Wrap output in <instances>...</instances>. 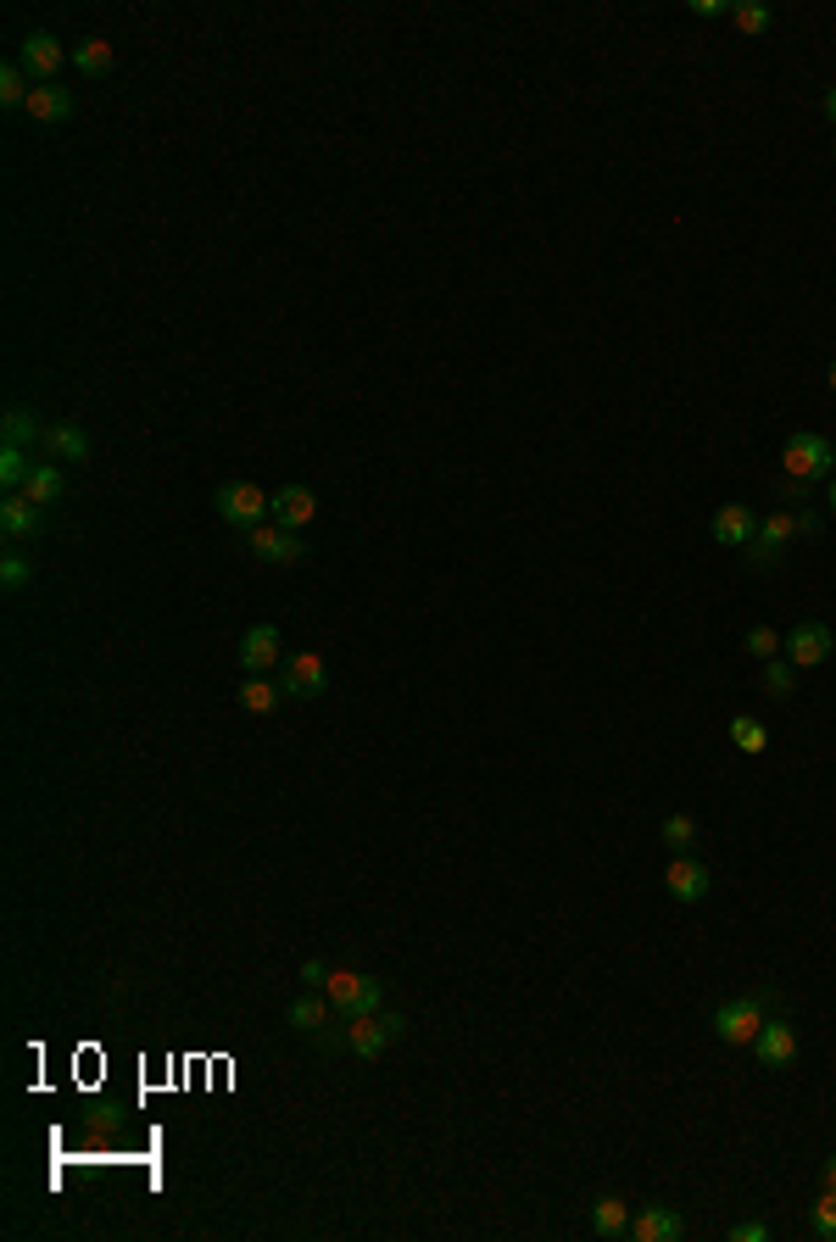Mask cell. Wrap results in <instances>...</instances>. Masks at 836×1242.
<instances>
[{
    "instance_id": "6da1fadb",
    "label": "cell",
    "mask_w": 836,
    "mask_h": 1242,
    "mask_svg": "<svg viewBox=\"0 0 836 1242\" xmlns=\"http://www.w3.org/2000/svg\"><path fill=\"white\" fill-rule=\"evenodd\" d=\"M407 1036V1020L402 1014H351V1020H340V1025H329V1031H318V1042H324V1053H351V1059H363V1065H374L380 1053L391 1047V1042H402Z\"/></svg>"
},
{
    "instance_id": "83f0119b",
    "label": "cell",
    "mask_w": 836,
    "mask_h": 1242,
    "mask_svg": "<svg viewBox=\"0 0 836 1242\" xmlns=\"http://www.w3.org/2000/svg\"><path fill=\"white\" fill-rule=\"evenodd\" d=\"M764 692H769V697H792V692H798V669H792V658H769V663H764Z\"/></svg>"
},
{
    "instance_id": "4316f807",
    "label": "cell",
    "mask_w": 836,
    "mask_h": 1242,
    "mask_svg": "<svg viewBox=\"0 0 836 1242\" xmlns=\"http://www.w3.org/2000/svg\"><path fill=\"white\" fill-rule=\"evenodd\" d=\"M731 741H736V747L747 753V758H758L764 747H769V730L758 724V719H747V713H736L731 719Z\"/></svg>"
},
{
    "instance_id": "60d3db41",
    "label": "cell",
    "mask_w": 836,
    "mask_h": 1242,
    "mask_svg": "<svg viewBox=\"0 0 836 1242\" xmlns=\"http://www.w3.org/2000/svg\"><path fill=\"white\" fill-rule=\"evenodd\" d=\"M825 385H831V391H836V362H831V368H825Z\"/></svg>"
},
{
    "instance_id": "30bf717a",
    "label": "cell",
    "mask_w": 836,
    "mask_h": 1242,
    "mask_svg": "<svg viewBox=\"0 0 836 1242\" xmlns=\"http://www.w3.org/2000/svg\"><path fill=\"white\" fill-rule=\"evenodd\" d=\"M324 686H329L324 652H295V658L279 669V692H285V697H324Z\"/></svg>"
},
{
    "instance_id": "e0dca14e",
    "label": "cell",
    "mask_w": 836,
    "mask_h": 1242,
    "mask_svg": "<svg viewBox=\"0 0 836 1242\" xmlns=\"http://www.w3.org/2000/svg\"><path fill=\"white\" fill-rule=\"evenodd\" d=\"M758 535V513L747 508V502H725L720 513H713V541H720V546H747Z\"/></svg>"
},
{
    "instance_id": "277c9868",
    "label": "cell",
    "mask_w": 836,
    "mask_h": 1242,
    "mask_svg": "<svg viewBox=\"0 0 836 1242\" xmlns=\"http://www.w3.org/2000/svg\"><path fill=\"white\" fill-rule=\"evenodd\" d=\"M324 998L335 1003L340 1020H351V1014H380V1009H385V980H380V975H363V970H329Z\"/></svg>"
},
{
    "instance_id": "74e56055",
    "label": "cell",
    "mask_w": 836,
    "mask_h": 1242,
    "mask_svg": "<svg viewBox=\"0 0 836 1242\" xmlns=\"http://www.w3.org/2000/svg\"><path fill=\"white\" fill-rule=\"evenodd\" d=\"M820 1187H831V1193H836V1153L820 1164Z\"/></svg>"
},
{
    "instance_id": "f35d334b",
    "label": "cell",
    "mask_w": 836,
    "mask_h": 1242,
    "mask_svg": "<svg viewBox=\"0 0 836 1242\" xmlns=\"http://www.w3.org/2000/svg\"><path fill=\"white\" fill-rule=\"evenodd\" d=\"M825 502H831V513H836V474L825 479Z\"/></svg>"
},
{
    "instance_id": "3957f363",
    "label": "cell",
    "mask_w": 836,
    "mask_h": 1242,
    "mask_svg": "<svg viewBox=\"0 0 836 1242\" xmlns=\"http://www.w3.org/2000/svg\"><path fill=\"white\" fill-rule=\"evenodd\" d=\"M769 1009H775V986H758V991H747V998H731V1003L713 1009V1036H720L725 1047H753V1036L769 1020Z\"/></svg>"
},
{
    "instance_id": "603a6c76",
    "label": "cell",
    "mask_w": 836,
    "mask_h": 1242,
    "mask_svg": "<svg viewBox=\"0 0 836 1242\" xmlns=\"http://www.w3.org/2000/svg\"><path fill=\"white\" fill-rule=\"evenodd\" d=\"M279 703H285V692H279V680L246 674V686H241V708H246V713L268 719V713H279Z\"/></svg>"
},
{
    "instance_id": "484cf974",
    "label": "cell",
    "mask_w": 836,
    "mask_h": 1242,
    "mask_svg": "<svg viewBox=\"0 0 836 1242\" xmlns=\"http://www.w3.org/2000/svg\"><path fill=\"white\" fill-rule=\"evenodd\" d=\"M659 841H664L670 852H692V847H697V820H692V814H670V820L659 825Z\"/></svg>"
},
{
    "instance_id": "d4e9b609",
    "label": "cell",
    "mask_w": 836,
    "mask_h": 1242,
    "mask_svg": "<svg viewBox=\"0 0 836 1242\" xmlns=\"http://www.w3.org/2000/svg\"><path fill=\"white\" fill-rule=\"evenodd\" d=\"M73 68H79V73H90V79L112 73V39H101V34L79 39V45H73Z\"/></svg>"
},
{
    "instance_id": "8d00e7d4",
    "label": "cell",
    "mask_w": 836,
    "mask_h": 1242,
    "mask_svg": "<svg viewBox=\"0 0 836 1242\" xmlns=\"http://www.w3.org/2000/svg\"><path fill=\"white\" fill-rule=\"evenodd\" d=\"M686 12H692V18H731V7H725V0H692Z\"/></svg>"
},
{
    "instance_id": "836d02e7",
    "label": "cell",
    "mask_w": 836,
    "mask_h": 1242,
    "mask_svg": "<svg viewBox=\"0 0 836 1242\" xmlns=\"http://www.w3.org/2000/svg\"><path fill=\"white\" fill-rule=\"evenodd\" d=\"M28 574H34V569H28V564H23V557H18V552H12V557H7V564H0V585H7V591H23V585H28Z\"/></svg>"
},
{
    "instance_id": "5b68a950",
    "label": "cell",
    "mask_w": 836,
    "mask_h": 1242,
    "mask_svg": "<svg viewBox=\"0 0 836 1242\" xmlns=\"http://www.w3.org/2000/svg\"><path fill=\"white\" fill-rule=\"evenodd\" d=\"M212 508H218V519L234 524V530H257V524L274 513V496L257 490L252 479H223V485L212 490Z\"/></svg>"
},
{
    "instance_id": "7402d4cb",
    "label": "cell",
    "mask_w": 836,
    "mask_h": 1242,
    "mask_svg": "<svg viewBox=\"0 0 836 1242\" xmlns=\"http://www.w3.org/2000/svg\"><path fill=\"white\" fill-rule=\"evenodd\" d=\"M0 434H7V446H18V452H28V446H45V423L28 413V407H7V423H0Z\"/></svg>"
},
{
    "instance_id": "d6a6232c",
    "label": "cell",
    "mask_w": 836,
    "mask_h": 1242,
    "mask_svg": "<svg viewBox=\"0 0 836 1242\" xmlns=\"http://www.w3.org/2000/svg\"><path fill=\"white\" fill-rule=\"evenodd\" d=\"M781 647H787V636H781V630H769V625L747 630V652H753V658H764V663H769L775 652H781Z\"/></svg>"
},
{
    "instance_id": "7a4b0ae2",
    "label": "cell",
    "mask_w": 836,
    "mask_h": 1242,
    "mask_svg": "<svg viewBox=\"0 0 836 1242\" xmlns=\"http://www.w3.org/2000/svg\"><path fill=\"white\" fill-rule=\"evenodd\" d=\"M825 530V519L820 513H769V519H758V535L742 546L747 552V564L753 569H769L775 564V557H781V546H792V541H814Z\"/></svg>"
},
{
    "instance_id": "e575fe53",
    "label": "cell",
    "mask_w": 836,
    "mask_h": 1242,
    "mask_svg": "<svg viewBox=\"0 0 836 1242\" xmlns=\"http://www.w3.org/2000/svg\"><path fill=\"white\" fill-rule=\"evenodd\" d=\"M324 980H329V964L324 959H302V986L307 991H324Z\"/></svg>"
},
{
    "instance_id": "7c38bea8",
    "label": "cell",
    "mask_w": 836,
    "mask_h": 1242,
    "mask_svg": "<svg viewBox=\"0 0 836 1242\" xmlns=\"http://www.w3.org/2000/svg\"><path fill=\"white\" fill-rule=\"evenodd\" d=\"M831 647H836V636H831V625H820V618H803V625H792V636H787L792 669H820L831 658Z\"/></svg>"
},
{
    "instance_id": "5bb4252c",
    "label": "cell",
    "mask_w": 836,
    "mask_h": 1242,
    "mask_svg": "<svg viewBox=\"0 0 836 1242\" xmlns=\"http://www.w3.org/2000/svg\"><path fill=\"white\" fill-rule=\"evenodd\" d=\"M625 1237H630V1242H681V1237H686V1220H681L670 1204H647V1209L630 1220Z\"/></svg>"
},
{
    "instance_id": "ab89813d",
    "label": "cell",
    "mask_w": 836,
    "mask_h": 1242,
    "mask_svg": "<svg viewBox=\"0 0 836 1242\" xmlns=\"http://www.w3.org/2000/svg\"><path fill=\"white\" fill-rule=\"evenodd\" d=\"M825 117L836 123V90H825Z\"/></svg>"
},
{
    "instance_id": "9a60e30c",
    "label": "cell",
    "mask_w": 836,
    "mask_h": 1242,
    "mask_svg": "<svg viewBox=\"0 0 836 1242\" xmlns=\"http://www.w3.org/2000/svg\"><path fill=\"white\" fill-rule=\"evenodd\" d=\"M0 530H7V541H34L45 530V508L28 502L23 490H7V502H0Z\"/></svg>"
},
{
    "instance_id": "f546056e",
    "label": "cell",
    "mask_w": 836,
    "mask_h": 1242,
    "mask_svg": "<svg viewBox=\"0 0 836 1242\" xmlns=\"http://www.w3.org/2000/svg\"><path fill=\"white\" fill-rule=\"evenodd\" d=\"M731 23L753 39V34H764L775 18H769V7H764V0H736V7H731Z\"/></svg>"
},
{
    "instance_id": "f1b7e54d",
    "label": "cell",
    "mask_w": 836,
    "mask_h": 1242,
    "mask_svg": "<svg viewBox=\"0 0 836 1242\" xmlns=\"http://www.w3.org/2000/svg\"><path fill=\"white\" fill-rule=\"evenodd\" d=\"M28 95H34V79L18 68V61H7V68H0V101H7V106H28Z\"/></svg>"
},
{
    "instance_id": "1f68e13d",
    "label": "cell",
    "mask_w": 836,
    "mask_h": 1242,
    "mask_svg": "<svg viewBox=\"0 0 836 1242\" xmlns=\"http://www.w3.org/2000/svg\"><path fill=\"white\" fill-rule=\"evenodd\" d=\"M814 1237L820 1242H836V1193L831 1187L814 1198Z\"/></svg>"
},
{
    "instance_id": "cb8c5ba5",
    "label": "cell",
    "mask_w": 836,
    "mask_h": 1242,
    "mask_svg": "<svg viewBox=\"0 0 836 1242\" xmlns=\"http://www.w3.org/2000/svg\"><path fill=\"white\" fill-rule=\"evenodd\" d=\"M23 496H28V502H39V508L62 502V468H56V463H34V474L23 479Z\"/></svg>"
},
{
    "instance_id": "4dcf8cb0",
    "label": "cell",
    "mask_w": 836,
    "mask_h": 1242,
    "mask_svg": "<svg viewBox=\"0 0 836 1242\" xmlns=\"http://www.w3.org/2000/svg\"><path fill=\"white\" fill-rule=\"evenodd\" d=\"M28 474H34L28 452H18V446L0 452V485H7V490H23V479H28Z\"/></svg>"
},
{
    "instance_id": "d590c367",
    "label": "cell",
    "mask_w": 836,
    "mask_h": 1242,
    "mask_svg": "<svg viewBox=\"0 0 836 1242\" xmlns=\"http://www.w3.org/2000/svg\"><path fill=\"white\" fill-rule=\"evenodd\" d=\"M731 1242H769V1226H758V1220H742V1226H731Z\"/></svg>"
},
{
    "instance_id": "ba28073f",
    "label": "cell",
    "mask_w": 836,
    "mask_h": 1242,
    "mask_svg": "<svg viewBox=\"0 0 836 1242\" xmlns=\"http://www.w3.org/2000/svg\"><path fill=\"white\" fill-rule=\"evenodd\" d=\"M753 1059H758L764 1070H787V1065L798 1059V1031H792V1020L769 1014V1020L758 1025V1036H753Z\"/></svg>"
},
{
    "instance_id": "52a82bcc",
    "label": "cell",
    "mask_w": 836,
    "mask_h": 1242,
    "mask_svg": "<svg viewBox=\"0 0 836 1242\" xmlns=\"http://www.w3.org/2000/svg\"><path fill=\"white\" fill-rule=\"evenodd\" d=\"M73 50L56 39V34H45V28H34L28 39H23V56H18V68L34 79V84H56V73H62V61H68Z\"/></svg>"
},
{
    "instance_id": "ffe728a7",
    "label": "cell",
    "mask_w": 836,
    "mask_h": 1242,
    "mask_svg": "<svg viewBox=\"0 0 836 1242\" xmlns=\"http://www.w3.org/2000/svg\"><path fill=\"white\" fill-rule=\"evenodd\" d=\"M591 1231L603 1237V1242H614V1237H625L630 1231V1204L625 1198H614V1193H603L591 1204Z\"/></svg>"
},
{
    "instance_id": "8fae6325",
    "label": "cell",
    "mask_w": 836,
    "mask_h": 1242,
    "mask_svg": "<svg viewBox=\"0 0 836 1242\" xmlns=\"http://www.w3.org/2000/svg\"><path fill=\"white\" fill-rule=\"evenodd\" d=\"M708 886H713L708 863H697L692 852H675V858H670V869H664V892H670L675 903H703Z\"/></svg>"
},
{
    "instance_id": "44dd1931",
    "label": "cell",
    "mask_w": 836,
    "mask_h": 1242,
    "mask_svg": "<svg viewBox=\"0 0 836 1242\" xmlns=\"http://www.w3.org/2000/svg\"><path fill=\"white\" fill-rule=\"evenodd\" d=\"M45 452H50L56 463H84V457H90V434H84L79 423H50Z\"/></svg>"
},
{
    "instance_id": "ac0fdd59",
    "label": "cell",
    "mask_w": 836,
    "mask_h": 1242,
    "mask_svg": "<svg viewBox=\"0 0 836 1242\" xmlns=\"http://www.w3.org/2000/svg\"><path fill=\"white\" fill-rule=\"evenodd\" d=\"M241 669H252V674L279 669V625H252L241 636Z\"/></svg>"
},
{
    "instance_id": "4fadbf2b",
    "label": "cell",
    "mask_w": 836,
    "mask_h": 1242,
    "mask_svg": "<svg viewBox=\"0 0 836 1242\" xmlns=\"http://www.w3.org/2000/svg\"><path fill=\"white\" fill-rule=\"evenodd\" d=\"M246 546L263 557V564H302V557H307V541L295 535V530H279V524L246 530Z\"/></svg>"
},
{
    "instance_id": "d6986e66",
    "label": "cell",
    "mask_w": 836,
    "mask_h": 1242,
    "mask_svg": "<svg viewBox=\"0 0 836 1242\" xmlns=\"http://www.w3.org/2000/svg\"><path fill=\"white\" fill-rule=\"evenodd\" d=\"M34 123H68L73 117V90L68 84H34L28 106H23Z\"/></svg>"
},
{
    "instance_id": "9c48e42d",
    "label": "cell",
    "mask_w": 836,
    "mask_h": 1242,
    "mask_svg": "<svg viewBox=\"0 0 836 1242\" xmlns=\"http://www.w3.org/2000/svg\"><path fill=\"white\" fill-rule=\"evenodd\" d=\"M268 519H274L279 530H295V535H302V530L318 519V490H313V485H279Z\"/></svg>"
},
{
    "instance_id": "b9f144b4",
    "label": "cell",
    "mask_w": 836,
    "mask_h": 1242,
    "mask_svg": "<svg viewBox=\"0 0 836 1242\" xmlns=\"http://www.w3.org/2000/svg\"><path fill=\"white\" fill-rule=\"evenodd\" d=\"M831 151H836V140H831Z\"/></svg>"
},
{
    "instance_id": "8992f818",
    "label": "cell",
    "mask_w": 836,
    "mask_h": 1242,
    "mask_svg": "<svg viewBox=\"0 0 836 1242\" xmlns=\"http://www.w3.org/2000/svg\"><path fill=\"white\" fill-rule=\"evenodd\" d=\"M781 468H787V479H831V468H836V452H831V441L825 434H814V429H803V434H792L787 441V452H781Z\"/></svg>"
},
{
    "instance_id": "2e32d148",
    "label": "cell",
    "mask_w": 836,
    "mask_h": 1242,
    "mask_svg": "<svg viewBox=\"0 0 836 1242\" xmlns=\"http://www.w3.org/2000/svg\"><path fill=\"white\" fill-rule=\"evenodd\" d=\"M285 1020L302 1031V1036H318V1031H329V1020H340V1014H335V1003L324 998V991H307V986H302V998H290Z\"/></svg>"
}]
</instances>
